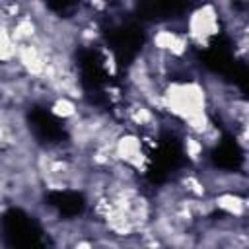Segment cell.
<instances>
[{
    "instance_id": "cell-3",
    "label": "cell",
    "mask_w": 249,
    "mask_h": 249,
    "mask_svg": "<svg viewBox=\"0 0 249 249\" xmlns=\"http://www.w3.org/2000/svg\"><path fill=\"white\" fill-rule=\"evenodd\" d=\"M214 208L228 218H247V196L239 193H220L212 196Z\"/></svg>"
},
{
    "instance_id": "cell-1",
    "label": "cell",
    "mask_w": 249,
    "mask_h": 249,
    "mask_svg": "<svg viewBox=\"0 0 249 249\" xmlns=\"http://www.w3.org/2000/svg\"><path fill=\"white\" fill-rule=\"evenodd\" d=\"M220 29V14L216 10V6L212 4H204L198 6L195 12H191L189 19H187V39L189 43H196V45H208V41L218 33Z\"/></svg>"
},
{
    "instance_id": "cell-2",
    "label": "cell",
    "mask_w": 249,
    "mask_h": 249,
    "mask_svg": "<svg viewBox=\"0 0 249 249\" xmlns=\"http://www.w3.org/2000/svg\"><path fill=\"white\" fill-rule=\"evenodd\" d=\"M113 154L117 161L128 165L136 173H144L148 165V154L144 150V140L138 136V132H132V130L124 128V132L115 140Z\"/></svg>"
},
{
    "instance_id": "cell-4",
    "label": "cell",
    "mask_w": 249,
    "mask_h": 249,
    "mask_svg": "<svg viewBox=\"0 0 249 249\" xmlns=\"http://www.w3.org/2000/svg\"><path fill=\"white\" fill-rule=\"evenodd\" d=\"M16 51L18 45L10 33V25L0 23V64H8L16 60Z\"/></svg>"
},
{
    "instance_id": "cell-5",
    "label": "cell",
    "mask_w": 249,
    "mask_h": 249,
    "mask_svg": "<svg viewBox=\"0 0 249 249\" xmlns=\"http://www.w3.org/2000/svg\"><path fill=\"white\" fill-rule=\"evenodd\" d=\"M183 152H185V156H187V160L191 161V163H195V165H202V160H204V146H202V142L195 136V134H185V138H183Z\"/></svg>"
}]
</instances>
